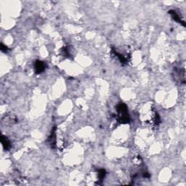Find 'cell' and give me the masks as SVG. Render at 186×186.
Listing matches in <instances>:
<instances>
[{"instance_id": "cell-4", "label": "cell", "mask_w": 186, "mask_h": 186, "mask_svg": "<svg viewBox=\"0 0 186 186\" xmlns=\"http://www.w3.org/2000/svg\"><path fill=\"white\" fill-rule=\"evenodd\" d=\"M49 142L50 143V145L52 148H55V145H56V135H55V127H54L52 131V133L49 137Z\"/></svg>"}, {"instance_id": "cell-7", "label": "cell", "mask_w": 186, "mask_h": 186, "mask_svg": "<svg viewBox=\"0 0 186 186\" xmlns=\"http://www.w3.org/2000/svg\"><path fill=\"white\" fill-rule=\"evenodd\" d=\"M105 174H106V172H105V170L103 169H101L98 171V179H100V181H103V179L105 178Z\"/></svg>"}, {"instance_id": "cell-5", "label": "cell", "mask_w": 186, "mask_h": 186, "mask_svg": "<svg viewBox=\"0 0 186 186\" xmlns=\"http://www.w3.org/2000/svg\"><path fill=\"white\" fill-rule=\"evenodd\" d=\"M1 143H2V146H3L5 150H9L10 149V143L8 139H7V137H6L4 135H2V137H1Z\"/></svg>"}, {"instance_id": "cell-2", "label": "cell", "mask_w": 186, "mask_h": 186, "mask_svg": "<svg viewBox=\"0 0 186 186\" xmlns=\"http://www.w3.org/2000/svg\"><path fill=\"white\" fill-rule=\"evenodd\" d=\"M46 68V64L43 61L36 60L34 63V71L37 74H41Z\"/></svg>"}, {"instance_id": "cell-3", "label": "cell", "mask_w": 186, "mask_h": 186, "mask_svg": "<svg viewBox=\"0 0 186 186\" xmlns=\"http://www.w3.org/2000/svg\"><path fill=\"white\" fill-rule=\"evenodd\" d=\"M169 13L171 15L173 20H175L176 22H178L179 23L182 24L183 26H185V21L182 20L181 18H179V15L177 13L175 10H170V11H169Z\"/></svg>"}, {"instance_id": "cell-6", "label": "cell", "mask_w": 186, "mask_h": 186, "mask_svg": "<svg viewBox=\"0 0 186 186\" xmlns=\"http://www.w3.org/2000/svg\"><path fill=\"white\" fill-rule=\"evenodd\" d=\"M113 52H114V53L115 54L116 56L118 58V59L119 60V61L121 62V63H122V64H126V63H127V59H126V58H124L123 55H122L119 54V53H118V52L115 51V50H114V49H113Z\"/></svg>"}, {"instance_id": "cell-1", "label": "cell", "mask_w": 186, "mask_h": 186, "mask_svg": "<svg viewBox=\"0 0 186 186\" xmlns=\"http://www.w3.org/2000/svg\"><path fill=\"white\" fill-rule=\"evenodd\" d=\"M117 112H118V119L120 123L127 124L130 121V117L128 114L127 106L123 103H120L117 105Z\"/></svg>"}, {"instance_id": "cell-8", "label": "cell", "mask_w": 186, "mask_h": 186, "mask_svg": "<svg viewBox=\"0 0 186 186\" xmlns=\"http://www.w3.org/2000/svg\"><path fill=\"white\" fill-rule=\"evenodd\" d=\"M0 48H1L2 52H4V53H7V52L8 51V47H7L6 45H4L3 43H1V47H0Z\"/></svg>"}]
</instances>
